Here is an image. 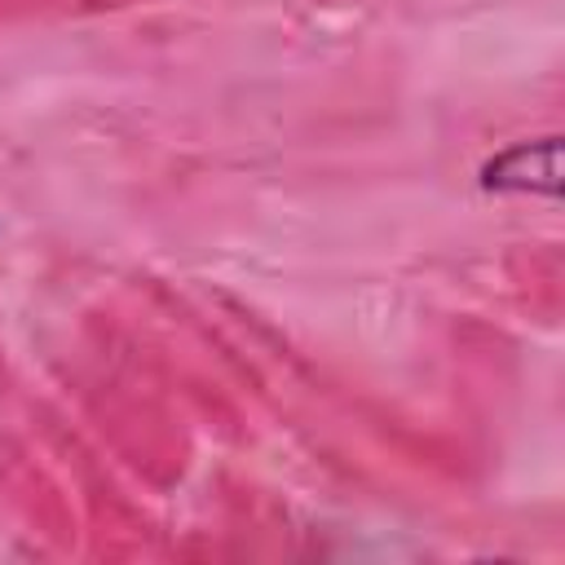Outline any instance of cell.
Masks as SVG:
<instances>
[{
	"label": "cell",
	"instance_id": "1",
	"mask_svg": "<svg viewBox=\"0 0 565 565\" xmlns=\"http://www.w3.org/2000/svg\"><path fill=\"white\" fill-rule=\"evenodd\" d=\"M481 185L494 194H561V137L516 141L481 168Z\"/></svg>",
	"mask_w": 565,
	"mask_h": 565
}]
</instances>
